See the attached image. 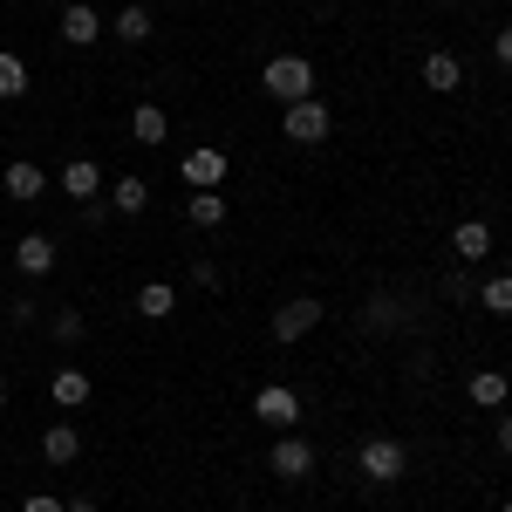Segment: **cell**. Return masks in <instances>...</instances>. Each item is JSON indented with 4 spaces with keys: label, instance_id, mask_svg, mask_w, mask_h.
Returning <instances> with one entry per match:
<instances>
[{
    "label": "cell",
    "instance_id": "obj_4",
    "mask_svg": "<svg viewBox=\"0 0 512 512\" xmlns=\"http://www.w3.org/2000/svg\"><path fill=\"white\" fill-rule=\"evenodd\" d=\"M321 321H328V308H321L315 294H294L287 308H274V342L287 349V342H301V335H315Z\"/></svg>",
    "mask_w": 512,
    "mask_h": 512
},
{
    "label": "cell",
    "instance_id": "obj_2",
    "mask_svg": "<svg viewBox=\"0 0 512 512\" xmlns=\"http://www.w3.org/2000/svg\"><path fill=\"white\" fill-rule=\"evenodd\" d=\"M260 89L280 96V103H301V96H315V62H308V55H274V62L260 69Z\"/></svg>",
    "mask_w": 512,
    "mask_h": 512
},
{
    "label": "cell",
    "instance_id": "obj_11",
    "mask_svg": "<svg viewBox=\"0 0 512 512\" xmlns=\"http://www.w3.org/2000/svg\"><path fill=\"white\" fill-rule=\"evenodd\" d=\"M451 253H458V267L492 260V226H485V219H458V226H451Z\"/></svg>",
    "mask_w": 512,
    "mask_h": 512
},
{
    "label": "cell",
    "instance_id": "obj_6",
    "mask_svg": "<svg viewBox=\"0 0 512 512\" xmlns=\"http://www.w3.org/2000/svg\"><path fill=\"white\" fill-rule=\"evenodd\" d=\"M253 417L274 424V431H294L301 424V396L287 390V383H267V390H253Z\"/></svg>",
    "mask_w": 512,
    "mask_h": 512
},
{
    "label": "cell",
    "instance_id": "obj_35",
    "mask_svg": "<svg viewBox=\"0 0 512 512\" xmlns=\"http://www.w3.org/2000/svg\"><path fill=\"white\" fill-rule=\"evenodd\" d=\"M499 512H512V499H506V506H499Z\"/></svg>",
    "mask_w": 512,
    "mask_h": 512
},
{
    "label": "cell",
    "instance_id": "obj_32",
    "mask_svg": "<svg viewBox=\"0 0 512 512\" xmlns=\"http://www.w3.org/2000/svg\"><path fill=\"white\" fill-rule=\"evenodd\" d=\"M69 512H103V506H96V499H69Z\"/></svg>",
    "mask_w": 512,
    "mask_h": 512
},
{
    "label": "cell",
    "instance_id": "obj_31",
    "mask_svg": "<svg viewBox=\"0 0 512 512\" xmlns=\"http://www.w3.org/2000/svg\"><path fill=\"white\" fill-rule=\"evenodd\" d=\"M492 55H499V62H506V69H512V21H506V28H499V35H492Z\"/></svg>",
    "mask_w": 512,
    "mask_h": 512
},
{
    "label": "cell",
    "instance_id": "obj_19",
    "mask_svg": "<svg viewBox=\"0 0 512 512\" xmlns=\"http://www.w3.org/2000/svg\"><path fill=\"white\" fill-rule=\"evenodd\" d=\"M403 328V301L396 294H369V308H362V335H396Z\"/></svg>",
    "mask_w": 512,
    "mask_h": 512
},
{
    "label": "cell",
    "instance_id": "obj_10",
    "mask_svg": "<svg viewBox=\"0 0 512 512\" xmlns=\"http://www.w3.org/2000/svg\"><path fill=\"white\" fill-rule=\"evenodd\" d=\"M62 41H69V48H96V41H103V14H96L89 0H69V7H62Z\"/></svg>",
    "mask_w": 512,
    "mask_h": 512
},
{
    "label": "cell",
    "instance_id": "obj_28",
    "mask_svg": "<svg viewBox=\"0 0 512 512\" xmlns=\"http://www.w3.org/2000/svg\"><path fill=\"white\" fill-rule=\"evenodd\" d=\"M7 321H14V328H35V321H41L35 294H14V301H7Z\"/></svg>",
    "mask_w": 512,
    "mask_h": 512
},
{
    "label": "cell",
    "instance_id": "obj_22",
    "mask_svg": "<svg viewBox=\"0 0 512 512\" xmlns=\"http://www.w3.org/2000/svg\"><path fill=\"white\" fill-rule=\"evenodd\" d=\"M164 130H171L164 103H137V110H130V137H137V144H164Z\"/></svg>",
    "mask_w": 512,
    "mask_h": 512
},
{
    "label": "cell",
    "instance_id": "obj_15",
    "mask_svg": "<svg viewBox=\"0 0 512 512\" xmlns=\"http://www.w3.org/2000/svg\"><path fill=\"white\" fill-rule=\"evenodd\" d=\"M465 396H472L478 410H506L512 376H506V369H472V383H465Z\"/></svg>",
    "mask_w": 512,
    "mask_h": 512
},
{
    "label": "cell",
    "instance_id": "obj_16",
    "mask_svg": "<svg viewBox=\"0 0 512 512\" xmlns=\"http://www.w3.org/2000/svg\"><path fill=\"white\" fill-rule=\"evenodd\" d=\"M48 396H55V410H82V403L96 396V383H89L82 369H55V376H48Z\"/></svg>",
    "mask_w": 512,
    "mask_h": 512
},
{
    "label": "cell",
    "instance_id": "obj_21",
    "mask_svg": "<svg viewBox=\"0 0 512 512\" xmlns=\"http://www.w3.org/2000/svg\"><path fill=\"white\" fill-rule=\"evenodd\" d=\"M185 219H192L198 233L226 226V192H192V198H185Z\"/></svg>",
    "mask_w": 512,
    "mask_h": 512
},
{
    "label": "cell",
    "instance_id": "obj_30",
    "mask_svg": "<svg viewBox=\"0 0 512 512\" xmlns=\"http://www.w3.org/2000/svg\"><path fill=\"white\" fill-rule=\"evenodd\" d=\"M21 512H69V506H62L55 492H35V499H28V506H21Z\"/></svg>",
    "mask_w": 512,
    "mask_h": 512
},
{
    "label": "cell",
    "instance_id": "obj_18",
    "mask_svg": "<svg viewBox=\"0 0 512 512\" xmlns=\"http://www.w3.org/2000/svg\"><path fill=\"white\" fill-rule=\"evenodd\" d=\"M41 458H48V465H76L82 458V431L76 424H48V431H41Z\"/></svg>",
    "mask_w": 512,
    "mask_h": 512
},
{
    "label": "cell",
    "instance_id": "obj_34",
    "mask_svg": "<svg viewBox=\"0 0 512 512\" xmlns=\"http://www.w3.org/2000/svg\"><path fill=\"white\" fill-rule=\"evenodd\" d=\"M437 7H458V0H437Z\"/></svg>",
    "mask_w": 512,
    "mask_h": 512
},
{
    "label": "cell",
    "instance_id": "obj_23",
    "mask_svg": "<svg viewBox=\"0 0 512 512\" xmlns=\"http://www.w3.org/2000/svg\"><path fill=\"white\" fill-rule=\"evenodd\" d=\"M14 96H28V62L14 48H0V103H14Z\"/></svg>",
    "mask_w": 512,
    "mask_h": 512
},
{
    "label": "cell",
    "instance_id": "obj_25",
    "mask_svg": "<svg viewBox=\"0 0 512 512\" xmlns=\"http://www.w3.org/2000/svg\"><path fill=\"white\" fill-rule=\"evenodd\" d=\"M444 301H451V308L478 301V280H472V267H451V274H444Z\"/></svg>",
    "mask_w": 512,
    "mask_h": 512
},
{
    "label": "cell",
    "instance_id": "obj_12",
    "mask_svg": "<svg viewBox=\"0 0 512 512\" xmlns=\"http://www.w3.org/2000/svg\"><path fill=\"white\" fill-rule=\"evenodd\" d=\"M424 89H437V96H458V89H465V62H458L451 48H431V55H424Z\"/></svg>",
    "mask_w": 512,
    "mask_h": 512
},
{
    "label": "cell",
    "instance_id": "obj_33",
    "mask_svg": "<svg viewBox=\"0 0 512 512\" xmlns=\"http://www.w3.org/2000/svg\"><path fill=\"white\" fill-rule=\"evenodd\" d=\"M0 403H7V369H0Z\"/></svg>",
    "mask_w": 512,
    "mask_h": 512
},
{
    "label": "cell",
    "instance_id": "obj_3",
    "mask_svg": "<svg viewBox=\"0 0 512 512\" xmlns=\"http://www.w3.org/2000/svg\"><path fill=\"white\" fill-rule=\"evenodd\" d=\"M280 130H287V144H328L335 117H328V103H321V96H301V103H287Z\"/></svg>",
    "mask_w": 512,
    "mask_h": 512
},
{
    "label": "cell",
    "instance_id": "obj_5",
    "mask_svg": "<svg viewBox=\"0 0 512 512\" xmlns=\"http://www.w3.org/2000/svg\"><path fill=\"white\" fill-rule=\"evenodd\" d=\"M267 465H274L280 485H301V478L315 472V444H308V437H294V431H280L274 451H267Z\"/></svg>",
    "mask_w": 512,
    "mask_h": 512
},
{
    "label": "cell",
    "instance_id": "obj_8",
    "mask_svg": "<svg viewBox=\"0 0 512 512\" xmlns=\"http://www.w3.org/2000/svg\"><path fill=\"white\" fill-rule=\"evenodd\" d=\"M14 274L21 280H48L55 274V239L48 233H21L14 239Z\"/></svg>",
    "mask_w": 512,
    "mask_h": 512
},
{
    "label": "cell",
    "instance_id": "obj_7",
    "mask_svg": "<svg viewBox=\"0 0 512 512\" xmlns=\"http://www.w3.org/2000/svg\"><path fill=\"white\" fill-rule=\"evenodd\" d=\"M178 171H185V185H192V192H219V185H226V171H233V158H226V151H185Z\"/></svg>",
    "mask_w": 512,
    "mask_h": 512
},
{
    "label": "cell",
    "instance_id": "obj_13",
    "mask_svg": "<svg viewBox=\"0 0 512 512\" xmlns=\"http://www.w3.org/2000/svg\"><path fill=\"white\" fill-rule=\"evenodd\" d=\"M62 192L76 198V205L103 198V164H96V158H69V164H62Z\"/></svg>",
    "mask_w": 512,
    "mask_h": 512
},
{
    "label": "cell",
    "instance_id": "obj_1",
    "mask_svg": "<svg viewBox=\"0 0 512 512\" xmlns=\"http://www.w3.org/2000/svg\"><path fill=\"white\" fill-rule=\"evenodd\" d=\"M355 472L369 478V485H396V478L410 472V451L396 437H362L355 444Z\"/></svg>",
    "mask_w": 512,
    "mask_h": 512
},
{
    "label": "cell",
    "instance_id": "obj_29",
    "mask_svg": "<svg viewBox=\"0 0 512 512\" xmlns=\"http://www.w3.org/2000/svg\"><path fill=\"white\" fill-rule=\"evenodd\" d=\"M492 444L512 458V410H492Z\"/></svg>",
    "mask_w": 512,
    "mask_h": 512
},
{
    "label": "cell",
    "instance_id": "obj_24",
    "mask_svg": "<svg viewBox=\"0 0 512 512\" xmlns=\"http://www.w3.org/2000/svg\"><path fill=\"white\" fill-rule=\"evenodd\" d=\"M478 308H485V315H512V274L485 280V287H478Z\"/></svg>",
    "mask_w": 512,
    "mask_h": 512
},
{
    "label": "cell",
    "instance_id": "obj_17",
    "mask_svg": "<svg viewBox=\"0 0 512 512\" xmlns=\"http://www.w3.org/2000/svg\"><path fill=\"white\" fill-rule=\"evenodd\" d=\"M137 315L144 321H171L178 315V287H171V280H144V287H137Z\"/></svg>",
    "mask_w": 512,
    "mask_h": 512
},
{
    "label": "cell",
    "instance_id": "obj_27",
    "mask_svg": "<svg viewBox=\"0 0 512 512\" xmlns=\"http://www.w3.org/2000/svg\"><path fill=\"white\" fill-rule=\"evenodd\" d=\"M185 274H192V287H198V294H219V280H226V274H219V260H192Z\"/></svg>",
    "mask_w": 512,
    "mask_h": 512
},
{
    "label": "cell",
    "instance_id": "obj_26",
    "mask_svg": "<svg viewBox=\"0 0 512 512\" xmlns=\"http://www.w3.org/2000/svg\"><path fill=\"white\" fill-rule=\"evenodd\" d=\"M48 328H55V342H82V328H89V321H82L76 308H55V315H48Z\"/></svg>",
    "mask_w": 512,
    "mask_h": 512
},
{
    "label": "cell",
    "instance_id": "obj_14",
    "mask_svg": "<svg viewBox=\"0 0 512 512\" xmlns=\"http://www.w3.org/2000/svg\"><path fill=\"white\" fill-rule=\"evenodd\" d=\"M110 212H117V219H144V212H151V185H144L137 171H123L117 185H110Z\"/></svg>",
    "mask_w": 512,
    "mask_h": 512
},
{
    "label": "cell",
    "instance_id": "obj_20",
    "mask_svg": "<svg viewBox=\"0 0 512 512\" xmlns=\"http://www.w3.org/2000/svg\"><path fill=\"white\" fill-rule=\"evenodd\" d=\"M151 28H158V21H151V7H137V0H130V7H123L117 21H110V41L137 48V41H151Z\"/></svg>",
    "mask_w": 512,
    "mask_h": 512
},
{
    "label": "cell",
    "instance_id": "obj_9",
    "mask_svg": "<svg viewBox=\"0 0 512 512\" xmlns=\"http://www.w3.org/2000/svg\"><path fill=\"white\" fill-rule=\"evenodd\" d=\"M0 192L14 198V205H35V198L48 192V171H41L35 158H14L7 171H0Z\"/></svg>",
    "mask_w": 512,
    "mask_h": 512
}]
</instances>
